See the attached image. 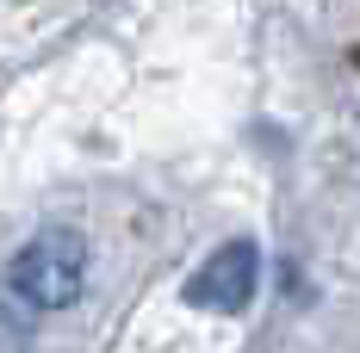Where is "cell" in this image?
Instances as JSON below:
<instances>
[{
    "label": "cell",
    "instance_id": "6da1fadb",
    "mask_svg": "<svg viewBox=\"0 0 360 353\" xmlns=\"http://www.w3.org/2000/svg\"><path fill=\"white\" fill-rule=\"evenodd\" d=\"M87 267H94V254L75 229H37L6 267V298H19L32 317L37 310H69L87 291Z\"/></svg>",
    "mask_w": 360,
    "mask_h": 353
},
{
    "label": "cell",
    "instance_id": "7a4b0ae2",
    "mask_svg": "<svg viewBox=\"0 0 360 353\" xmlns=\"http://www.w3.org/2000/svg\"><path fill=\"white\" fill-rule=\"evenodd\" d=\"M255 291H261V248L236 236V242L212 248V254L199 260V273L186 279V304L230 317V310H249Z\"/></svg>",
    "mask_w": 360,
    "mask_h": 353
},
{
    "label": "cell",
    "instance_id": "3957f363",
    "mask_svg": "<svg viewBox=\"0 0 360 353\" xmlns=\"http://www.w3.org/2000/svg\"><path fill=\"white\" fill-rule=\"evenodd\" d=\"M32 310L19 304V298H6L0 291V353H32Z\"/></svg>",
    "mask_w": 360,
    "mask_h": 353
}]
</instances>
